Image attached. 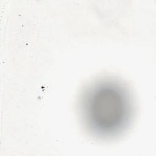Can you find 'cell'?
Returning <instances> with one entry per match:
<instances>
[{
  "instance_id": "obj_1",
  "label": "cell",
  "mask_w": 156,
  "mask_h": 156,
  "mask_svg": "<svg viewBox=\"0 0 156 156\" xmlns=\"http://www.w3.org/2000/svg\"><path fill=\"white\" fill-rule=\"evenodd\" d=\"M88 118L101 132H113L127 117V101L120 88L103 86L94 90L88 99Z\"/></svg>"
}]
</instances>
